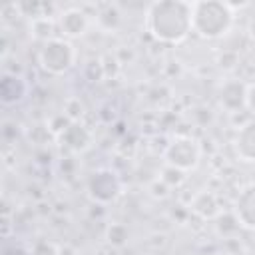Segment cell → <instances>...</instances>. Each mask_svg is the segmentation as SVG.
<instances>
[{"mask_svg": "<svg viewBox=\"0 0 255 255\" xmlns=\"http://www.w3.org/2000/svg\"><path fill=\"white\" fill-rule=\"evenodd\" d=\"M145 32L159 44L175 46L191 34V2L157 0L145 8Z\"/></svg>", "mask_w": 255, "mask_h": 255, "instance_id": "1", "label": "cell"}, {"mask_svg": "<svg viewBox=\"0 0 255 255\" xmlns=\"http://www.w3.org/2000/svg\"><path fill=\"white\" fill-rule=\"evenodd\" d=\"M235 24V10L223 0H195L191 2V34L201 40H219L231 32Z\"/></svg>", "mask_w": 255, "mask_h": 255, "instance_id": "2", "label": "cell"}, {"mask_svg": "<svg viewBox=\"0 0 255 255\" xmlns=\"http://www.w3.org/2000/svg\"><path fill=\"white\" fill-rule=\"evenodd\" d=\"M38 64L50 76H64L76 64V48L66 38H54L42 44L38 52Z\"/></svg>", "mask_w": 255, "mask_h": 255, "instance_id": "3", "label": "cell"}, {"mask_svg": "<svg viewBox=\"0 0 255 255\" xmlns=\"http://www.w3.org/2000/svg\"><path fill=\"white\" fill-rule=\"evenodd\" d=\"M165 165L181 171H193L201 161V145L191 135H175L163 149Z\"/></svg>", "mask_w": 255, "mask_h": 255, "instance_id": "4", "label": "cell"}, {"mask_svg": "<svg viewBox=\"0 0 255 255\" xmlns=\"http://www.w3.org/2000/svg\"><path fill=\"white\" fill-rule=\"evenodd\" d=\"M122 179L114 169H98L88 179V195L98 205H110L122 195Z\"/></svg>", "mask_w": 255, "mask_h": 255, "instance_id": "5", "label": "cell"}, {"mask_svg": "<svg viewBox=\"0 0 255 255\" xmlns=\"http://www.w3.org/2000/svg\"><path fill=\"white\" fill-rule=\"evenodd\" d=\"M245 94H247V84L241 80H227L219 86L217 92V102L227 114H239L245 110Z\"/></svg>", "mask_w": 255, "mask_h": 255, "instance_id": "6", "label": "cell"}, {"mask_svg": "<svg viewBox=\"0 0 255 255\" xmlns=\"http://www.w3.org/2000/svg\"><path fill=\"white\" fill-rule=\"evenodd\" d=\"M88 28H90V16L82 8H66L58 16V30L66 40L82 38L88 32Z\"/></svg>", "mask_w": 255, "mask_h": 255, "instance_id": "7", "label": "cell"}, {"mask_svg": "<svg viewBox=\"0 0 255 255\" xmlns=\"http://www.w3.org/2000/svg\"><path fill=\"white\" fill-rule=\"evenodd\" d=\"M233 217L239 227L255 231V183H249L239 191L233 203Z\"/></svg>", "mask_w": 255, "mask_h": 255, "instance_id": "8", "label": "cell"}, {"mask_svg": "<svg viewBox=\"0 0 255 255\" xmlns=\"http://www.w3.org/2000/svg\"><path fill=\"white\" fill-rule=\"evenodd\" d=\"M58 141L70 149L72 153H84L90 145H92V133L86 126H82L80 122H70L60 133H58Z\"/></svg>", "mask_w": 255, "mask_h": 255, "instance_id": "9", "label": "cell"}, {"mask_svg": "<svg viewBox=\"0 0 255 255\" xmlns=\"http://www.w3.org/2000/svg\"><path fill=\"white\" fill-rule=\"evenodd\" d=\"M233 151L239 161L255 163V118L247 120L233 137Z\"/></svg>", "mask_w": 255, "mask_h": 255, "instance_id": "10", "label": "cell"}, {"mask_svg": "<svg viewBox=\"0 0 255 255\" xmlns=\"http://www.w3.org/2000/svg\"><path fill=\"white\" fill-rule=\"evenodd\" d=\"M28 96V82L18 74H4L0 80V100L4 106H18Z\"/></svg>", "mask_w": 255, "mask_h": 255, "instance_id": "11", "label": "cell"}, {"mask_svg": "<svg viewBox=\"0 0 255 255\" xmlns=\"http://www.w3.org/2000/svg\"><path fill=\"white\" fill-rule=\"evenodd\" d=\"M191 211L195 215H199L201 219H213L221 213L217 195L213 191H199L193 195L191 199Z\"/></svg>", "mask_w": 255, "mask_h": 255, "instance_id": "12", "label": "cell"}, {"mask_svg": "<svg viewBox=\"0 0 255 255\" xmlns=\"http://www.w3.org/2000/svg\"><path fill=\"white\" fill-rule=\"evenodd\" d=\"M56 30H58V20H54L52 16L42 14V16H34L30 20V36L34 40L42 42V44L58 38L56 36Z\"/></svg>", "mask_w": 255, "mask_h": 255, "instance_id": "13", "label": "cell"}, {"mask_svg": "<svg viewBox=\"0 0 255 255\" xmlns=\"http://www.w3.org/2000/svg\"><path fill=\"white\" fill-rule=\"evenodd\" d=\"M120 20H122V14H120V8H118L116 4H106V6L98 12V16H96L98 26H100L102 30H108V32L116 30L118 24H120Z\"/></svg>", "mask_w": 255, "mask_h": 255, "instance_id": "14", "label": "cell"}, {"mask_svg": "<svg viewBox=\"0 0 255 255\" xmlns=\"http://www.w3.org/2000/svg\"><path fill=\"white\" fill-rule=\"evenodd\" d=\"M128 237H129V229H128L124 223H120V221L110 223L108 229H106V241H108L110 245H114V247L126 245V243H128Z\"/></svg>", "mask_w": 255, "mask_h": 255, "instance_id": "15", "label": "cell"}, {"mask_svg": "<svg viewBox=\"0 0 255 255\" xmlns=\"http://www.w3.org/2000/svg\"><path fill=\"white\" fill-rule=\"evenodd\" d=\"M84 74L90 82H102L106 78V72H104V64H102V58H94L90 60L86 66H84Z\"/></svg>", "mask_w": 255, "mask_h": 255, "instance_id": "16", "label": "cell"}, {"mask_svg": "<svg viewBox=\"0 0 255 255\" xmlns=\"http://www.w3.org/2000/svg\"><path fill=\"white\" fill-rule=\"evenodd\" d=\"M159 179L165 181L169 187H179V185L185 181V171L175 169V167H171V165H165L163 171H161V177H159Z\"/></svg>", "mask_w": 255, "mask_h": 255, "instance_id": "17", "label": "cell"}, {"mask_svg": "<svg viewBox=\"0 0 255 255\" xmlns=\"http://www.w3.org/2000/svg\"><path fill=\"white\" fill-rule=\"evenodd\" d=\"M30 255H62V253H60V249H58L52 241L40 239V241H36V243L32 245Z\"/></svg>", "mask_w": 255, "mask_h": 255, "instance_id": "18", "label": "cell"}, {"mask_svg": "<svg viewBox=\"0 0 255 255\" xmlns=\"http://www.w3.org/2000/svg\"><path fill=\"white\" fill-rule=\"evenodd\" d=\"M217 64H219V68H223V70H233V68L239 64V56H237L233 50H225V52L219 54Z\"/></svg>", "mask_w": 255, "mask_h": 255, "instance_id": "19", "label": "cell"}, {"mask_svg": "<svg viewBox=\"0 0 255 255\" xmlns=\"http://www.w3.org/2000/svg\"><path fill=\"white\" fill-rule=\"evenodd\" d=\"M169 185L165 183V181H161V179H155L151 185H149V193L153 195V197H157V199H165L167 195H169Z\"/></svg>", "mask_w": 255, "mask_h": 255, "instance_id": "20", "label": "cell"}, {"mask_svg": "<svg viewBox=\"0 0 255 255\" xmlns=\"http://www.w3.org/2000/svg\"><path fill=\"white\" fill-rule=\"evenodd\" d=\"M245 110L255 118V82L247 84V94H245Z\"/></svg>", "mask_w": 255, "mask_h": 255, "instance_id": "21", "label": "cell"}, {"mask_svg": "<svg viewBox=\"0 0 255 255\" xmlns=\"http://www.w3.org/2000/svg\"><path fill=\"white\" fill-rule=\"evenodd\" d=\"M2 255H30V251H26L22 245H6L4 247V253Z\"/></svg>", "mask_w": 255, "mask_h": 255, "instance_id": "22", "label": "cell"}, {"mask_svg": "<svg viewBox=\"0 0 255 255\" xmlns=\"http://www.w3.org/2000/svg\"><path fill=\"white\" fill-rule=\"evenodd\" d=\"M247 34H249V38H251V40H255V18H253V20H249V26H247Z\"/></svg>", "mask_w": 255, "mask_h": 255, "instance_id": "23", "label": "cell"}]
</instances>
